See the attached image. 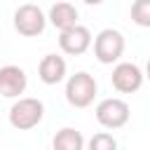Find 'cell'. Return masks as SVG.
Here are the masks:
<instances>
[{"instance_id":"1","label":"cell","mask_w":150,"mask_h":150,"mask_svg":"<svg viewBox=\"0 0 150 150\" xmlns=\"http://www.w3.org/2000/svg\"><path fill=\"white\" fill-rule=\"evenodd\" d=\"M45 117V105L40 98L33 96H19L9 108V124L19 131L35 129Z\"/></svg>"},{"instance_id":"2","label":"cell","mask_w":150,"mask_h":150,"mask_svg":"<svg viewBox=\"0 0 150 150\" xmlns=\"http://www.w3.org/2000/svg\"><path fill=\"white\" fill-rule=\"evenodd\" d=\"M96 91H98V84H96L94 75H89L84 70L70 75L66 82V101L73 108H89L96 98Z\"/></svg>"},{"instance_id":"3","label":"cell","mask_w":150,"mask_h":150,"mask_svg":"<svg viewBox=\"0 0 150 150\" xmlns=\"http://www.w3.org/2000/svg\"><path fill=\"white\" fill-rule=\"evenodd\" d=\"M124 54V35L115 28H103L94 38V56L103 66H112Z\"/></svg>"},{"instance_id":"4","label":"cell","mask_w":150,"mask_h":150,"mask_svg":"<svg viewBox=\"0 0 150 150\" xmlns=\"http://www.w3.org/2000/svg\"><path fill=\"white\" fill-rule=\"evenodd\" d=\"M45 26H47V16H45V12L38 5L28 2V5L16 7V12H14V28H16L19 35L35 38V35H40L45 30Z\"/></svg>"},{"instance_id":"5","label":"cell","mask_w":150,"mask_h":150,"mask_svg":"<svg viewBox=\"0 0 150 150\" xmlns=\"http://www.w3.org/2000/svg\"><path fill=\"white\" fill-rule=\"evenodd\" d=\"M129 103L122 98H103L96 105V120L105 129H122L129 122Z\"/></svg>"},{"instance_id":"6","label":"cell","mask_w":150,"mask_h":150,"mask_svg":"<svg viewBox=\"0 0 150 150\" xmlns=\"http://www.w3.org/2000/svg\"><path fill=\"white\" fill-rule=\"evenodd\" d=\"M91 42H94V38H91V33H89L87 26L75 23V26H70V28H66V30H59V47H61V52L68 54V56H80V54H84V52L91 47Z\"/></svg>"},{"instance_id":"7","label":"cell","mask_w":150,"mask_h":150,"mask_svg":"<svg viewBox=\"0 0 150 150\" xmlns=\"http://www.w3.org/2000/svg\"><path fill=\"white\" fill-rule=\"evenodd\" d=\"M143 70L136 66V63H129V61H122L112 68V75H110V82L112 87L120 91V94H134L141 89L143 84Z\"/></svg>"},{"instance_id":"8","label":"cell","mask_w":150,"mask_h":150,"mask_svg":"<svg viewBox=\"0 0 150 150\" xmlns=\"http://www.w3.org/2000/svg\"><path fill=\"white\" fill-rule=\"evenodd\" d=\"M28 87V77H26V70L14 66V63H7L0 68V94L5 98H19Z\"/></svg>"},{"instance_id":"9","label":"cell","mask_w":150,"mask_h":150,"mask_svg":"<svg viewBox=\"0 0 150 150\" xmlns=\"http://www.w3.org/2000/svg\"><path fill=\"white\" fill-rule=\"evenodd\" d=\"M66 68L68 66H66L63 56H59V54H45L42 61H40V66H38V75H40V80L45 84H59L66 77Z\"/></svg>"},{"instance_id":"10","label":"cell","mask_w":150,"mask_h":150,"mask_svg":"<svg viewBox=\"0 0 150 150\" xmlns=\"http://www.w3.org/2000/svg\"><path fill=\"white\" fill-rule=\"evenodd\" d=\"M49 23L54 26V28H59V30H66V28H70V26H75L77 23V9H75V5H70V2H66V0H61V2H56V5H52V9H49Z\"/></svg>"},{"instance_id":"11","label":"cell","mask_w":150,"mask_h":150,"mask_svg":"<svg viewBox=\"0 0 150 150\" xmlns=\"http://www.w3.org/2000/svg\"><path fill=\"white\" fill-rule=\"evenodd\" d=\"M52 148L54 150H84V136L73 127H63L52 138Z\"/></svg>"},{"instance_id":"12","label":"cell","mask_w":150,"mask_h":150,"mask_svg":"<svg viewBox=\"0 0 150 150\" xmlns=\"http://www.w3.org/2000/svg\"><path fill=\"white\" fill-rule=\"evenodd\" d=\"M131 21L141 28H150V0H134Z\"/></svg>"},{"instance_id":"13","label":"cell","mask_w":150,"mask_h":150,"mask_svg":"<svg viewBox=\"0 0 150 150\" xmlns=\"http://www.w3.org/2000/svg\"><path fill=\"white\" fill-rule=\"evenodd\" d=\"M87 150H117V141H115L112 134H108V131H98V134H94V136L89 138Z\"/></svg>"},{"instance_id":"14","label":"cell","mask_w":150,"mask_h":150,"mask_svg":"<svg viewBox=\"0 0 150 150\" xmlns=\"http://www.w3.org/2000/svg\"><path fill=\"white\" fill-rule=\"evenodd\" d=\"M82 2H84V5H91V7H96V5H101L103 0H82Z\"/></svg>"},{"instance_id":"15","label":"cell","mask_w":150,"mask_h":150,"mask_svg":"<svg viewBox=\"0 0 150 150\" xmlns=\"http://www.w3.org/2000/svg\"><path fill=\"white\" fill-rule=\"evenodd\" d=\"M145 77L150 80V59H148V66H145Z\"/></svg>"}]
</instances>
